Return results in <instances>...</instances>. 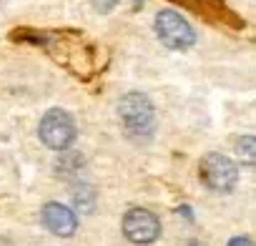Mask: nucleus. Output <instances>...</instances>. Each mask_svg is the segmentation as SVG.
<instances>
[{
  "label": "nucleus",
  "mask_w": 256,
  "mask_h": 246,
  "mask_svg": "<svg viewBox=\"0 0 256 246\" xmlns=\"http://www.w3.org/2000/svg\"><path fill=\"white\" fill-rule=\"evenodd\" d=\"M118 118L128 136H151L154 123H156V110L148 96L144 93H128L118 100Z\"/></svg>",
  "instance_id": "f257e3e1"
},
{
  "label": "nucleus",
  "mask_w": 256,
  "mask_h": 246,
  "mask_svg": "<svg viewBox=\"0 0 256 246\" xmlns=\"http://www.w3.org/2000/svg\"><path fill=\"white\" fill-rule=\"evenodd\" d=\"M156 36L171 50H188L196 43V33L184 16L176 10H161L156 16Z\"/></svg>",
  "instance_id": "f03ea898"
},
{
  "label": "nucleus",
  "mask_w": 256,
  "mask_h": 246,
  "mask_svg": "<svg viewBox=\"0 0 256 246\" xmlns=\"http://www.w3.org/2000/svg\"><path fill=\"white\" fill-rule=\"evenodd\" d=\"M38 136L50 151H66L76 141V123L66 110L53 108L43 116L38 126Z\"/></svg>",
  "instance_id": "7ed1b4c3"
},
{
  "label": "nucleus",
  "mask_w": 256,
  "mask_h": 246,
  "mask_svg": "<svg viewBox=\"0 0 256 246\" xmlns=\"http://www.w3.org/2000/svg\"><path fill=\"white\" fill-rule=\"evenodd\" d=\"M201 178L211 191L228 194V191H234V186L238 181V168L228 156L208 154L201 158Z\"/></svg>",
  "instance_id": "20e7f679"
},
{
  "label": "nucleus",
  "mask_w": 256,
  "mask_h": 246,
  "mask_svg": "<svg viewBox=\"0 0 256 246\" xmlns=\"http://www.w3.org/2000/svg\"><path fill=\"white\" fill-rule=\"evenodd\" d=\"M123 234L131 244L148 246L161 236V221L148 208H131L123 216Z\"/></svg>",
  "instance_id": "39448f33"
},
{
  "label": "nucleus",
  "mask_w": 256,
  "mask_h": 246,
  "mask_svg": "<svg viewBox=\"0 0 256 246\" xmlns=\"http://www.w3.org/2000/svg\"><path fill=\"white\" fill-rule=\"evenodd\" d=\"M40 218H43V226H46L50 234L63 236V238H70V236L76 234V228H78V216H76V211L68 208V206H63V204H58V201L46 204Z\"/></svg>",
  "instance_id": "423d86ee"
},
{
  "label": "nucleus",
  "mask_w": 256,
  "mask_h": 246,
  "mask_svg": "<svg viewBox=\"0 0 256 246\" xmlns=\"http://www.w3.org/2000/svg\"><path fill=\"white\" fill-rule=\"evenodd\" d=\"M73 204H76V208H78V211L90 214V211H93V206H96V191H93L90 186H78V188H76V194H73Z\"/></svg>",
  "instance_id": "0eeeda50"
},
{
  "label": "nucleus",
  "mask_w": 256,
  "mask_h": 246,
  "mask_svg": "<svg viewBox=\"0 0 256 246\" xmlns=\"http://www.w3.org/2000/svg\"><path fill=\"white\" fill-rule=\"evenodd\" d=\"M236 154L244 164L256 166V136H244L236 141Z\"/></svg>",
  "instance_id": "6e6552de"
},
{
  "label": "nucleus",
  "mask_w": 256,
  "mask_h": 246,
  "mask_svg": "<svg viewBox=\"0 0 256 246\" xmlns=\"http://www.w3.org/2000/svg\"><path fill=\"white\" fill-rule=\"evenodd\" d=\"M118 3H120V0H93V8H96L98 13H110Z\"/></svg>",
  "instance_id": "1a4fd4ad"
},
{
  "label": "nucleus",
  "mask_w": 256,
  "mask_h": 246,
  "mask_svg": "<svg viewBox=\"0 0 256 246\" xmlns=\"http://www.w3.org/2000/svg\"><path fill=\"white\" fill-rule=\"evenodd\" d=\"M228 246H256L248 236H236V238H231L228 241Z\"/></svg>",
  "instance_id": "9d476101"
}]
</instances>
